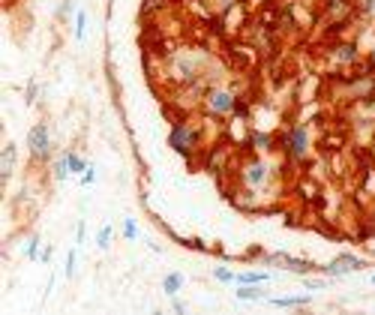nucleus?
Here are the masks:
<instances>
[{"label": "nucleus", "mask_w": 375, "mask_h": 315, "mask_svg": "<svg viewBox=\"0 0 375 315\" xmlns=\"http://www.w3.org/2000/svg\"><path fill=\"white\" fill-rule=\"evenodd\" d=\"M169 144H171L174 153L193 160V153L198 151V144H202V129H198L195 123H189V120H178L169 132Z\"/></svg>", "instance_id": "1"}, {"label": "nucleus", "mask_w": 375, "mask_h": 315, "mask_svg": "<svg viewBox=\"0 0 375 315\" xmlns=\"http://www.w3.org/2000/svg\"><path fill=\"white\" fill-rule=\"evenodd\" d=\"M279 147L291 162H303L310 156V129H306V123H291L279 135Z\"/></svg>", "instance_id": "2"}, {"label": "nucleus", "mask_w": 375, "mask_h": 315, "mask_svg": "<svg viewBox=\"0 0 375 315\" xmlns=\"http://www.w3.org/2000/svg\"><path fill=\"white\" fill-rule=\"evenodd\" d=\"M28 153L33 162H48L54 153V144H52V127L45 120L33 123L30 132H28Z\"/></svg>", "instance_id": "3"}, {"label": "nucleus", "mask_w": 375, "mask_h": 315, "mask_svg": "<svg viewBox=\"0 0 375 315\" xmlns=\"http://www.w3.org/2000/svg\"><path fill=\"white\" fill-rule=\"evenodd\" d=\"M264 264H279L282 270L294 273V276H310V273H319L321 264L315 261H306V259H294L288 252H273V255H264Z\"/></svg>", "instance_id": "4"}, {"label": "nucleus", "mask_w": 375, "mask_h": 315, "mask_svg": "<svg viewBox=\"0 0 375 315\" xmlns=\"http://www.w3.org/2000/svg\"><path fill=\"white\" fill-rule=\"evenodd\" d=\"M361 268H366V261L361 259V255L343 252V255H336V259H333V261L321 264L319 273H324V276H330V279H339V276H348V273H357Z\"/></svg>", "instance_id": "5"}, {"label": "nucleus", "mask_w": 375, "mask_h": 315, "mask_svg": "<svg viewBox=\"0 0 375 315\" xmlns=\"http://www.w3.org/2000/svg\"><path fill=\"white\" fill-rule=\"evenodd\" d=\"M235 94L225 87H211L204 94V109L213 114V118H228L231 111H235Z\"/></svg>", "instance_id": "6"}, {"label": "nucleus", "mask_w": 375, "mask_h": 315, "mask_svg": "<svg viewBox=\"0 0 375 315\" xmlns=\"http://www.w3.org/2000/svg\"><path fill=\"white\" fill-rule=\"evenodd\" d=\"M240 180H244V186L249 189H258V186H264L270 180V169H268V162L264 160H258V156H249V160L240 165Z\"/></svg>", "instance_id": "7"}, {"label": "nucleus", "mask_w": 375, "mask_h": 315, "mask_svg": "<svg viewBox=\"0 0 375 315\" xmlns=\"http://www.w3.org/2000/svg\"><path fill=\"white\" fill-rule=\"evenodd\" d=\"M15 162H19V147H15L12 142H6L3 153H0V184H10L12 174H15Z\"/></svg>", "instance_id": "8"}, {"label": "nucleus", "mask_w": 375, "mask_h": 315, "mask_svg": "<svg viewBox=\"0 0 375 315\" xmlns=\"http://www.w3.org/2000/svg\"><path fill=\"white\" fill-rule=\"evenodd\" d=\"M333 61L343 63V66H352V63L361 61V52H357L354 43H336L333 45Z\"/></svg>", "instance_id": "9"}, {"label": "nucleus", "mask_w": 375, "mask_h": 315, "mask_svg": "<svg viewBox=\"0 0 375 315\" xmlns=\"http://www.w3.org/2000/svg\"><path fill=\"white\" fill-rule=\"evenodd\" d=\"M273 144H277V138H273L270 132L253 129V132L246 135V147H249V151H273Z\"/></svg>", "instance_id": "10"}, {"label": "nucleus", "mask_w": 375, "mask_h": 315, "mask_svg": "<svg viewBox=\"0 0 375 315\" xmlns=\"http://www.w3.org/2000/svg\"><path fill=\"white\" fill-rule=\"evenodd\" d=\"M231 202H235V207H240V210H258V195L255 189H237L235 195H231Z\"/></svg>", "instance_id": "11"}, {"label": "nucleus", "mask_w": 375, "mask_h": 315, "mask_svg": "<svg viewBox=\"0 0 375 315\" xmlns=\"http://www.w3.org/2000/svg\"><path fill=\"white\" fill-rule=\"evenodd\" d=\"M69 174H72V171H69V151H63V153L52 162V180H54V184H63Z\"/></svg>", "instance_id": "12"}, {"label": "nucleus", "mask_w": 375, "mask_h": 315, "mask_svg": "<svg viewBox=\"0 0 375 315\" xmlns=\"http://www.w3.org/2000/svg\"><path fill=\"white\" fill-rule=\"evenodd\" d=\"M270 279V273H261V270H244V273H235V283L237 285H264Z\"/></svg>", "instance_id": "13"}, {"label": "nucleus", "mask_w": 375, "mask_h": 315, "mask_svg": "<svg viewBox=\"0 0 375 315\" xmlns=\"http://www.w3.org/2000/svg\"><path fill=\"white\" fill-rule=\"evenodd\" d=\"M324 10H328L333 19H345L352 12V0H324Z\"/></svg>", "instance_id": "14"}, {"label": "nucleus", "mask_w": 375, "mask_h": 315, "mask_svg": "<svg viewBox=\"0 0 375 315\" xmlns=\"http://www.w3.org/2000/svg\"><path fill=\"white\" fill-rule=\"evenodd\" d=\"M180 288H183V273L174 270V273H169V276L162 279V292L169 294V297H178V294H180Z\"/></svg>", "instance_id": "15"}, {"label": "nucleus", "mask_w": 375, "mask_h": 315, "mask_svg": "<svg viewBox=\"0 0 375 315\" xmlns=\"http://www.w3.org/2000/svg\"><path fill=\"white\" fill-rule=\"evenodd\" d=\"M237 301H264V292L258 285H240L235 292Z\"/></svg>", "instance_id": "16"}, {"label": "nucleus", "mask_w": 375, "mask_h": 315, "mask_svg": "<svg viewBox=\"0 0 375 315\" xmlns=\"http://www.w3.org/2000/svg\"><path fill=\"white\" fill-rule=\"evenodd\" d=\"M169 3L171 0H144V3H141V15H156V12H162V10H169Z\"/></svg>", "instance_id": "17"}, {"label": "nucleus", "mask_w": 375, "mask_h": 315, "mask_svg": "<svg viewBox=\"0 0 375 315\" xmlns=\"http://www.w3.org/2000/svg\"><path fill=\"white\" fill-rule=\"evenodd\" d=\"M312 297H306V294H294V297H273V306H306Z\"/></svg>", "instance_id": "18"}, {"label": "nucleus", "mask_w": 375, "mask_h": 315, "mask_svg": "<svg viewBox=\"0 0 375 315\" xmlns=\"http://www.w3.org/2000/svg\"><path fill=\"white\" fill-rule=\"evenodd\" d=\"M39 246H43V240L33 235V237L28 240V246H24V255H28L30 261H39V259H43V250H39Z\"/></svg>", "instance_id": "19"}, {"label": "nucleus", "mask_w": 375, "mask_h": 315, "mask_svg": "<svg viewBox=\"0 0 375 315\" xmlns=\"http://www.w3.org/2000/svg\"><path fill=\"white\" fill-rule=\"evenodd\" d=\"M75 39H78V43H81V39H85V33H87V12L85 10H78V12H75Z\"/></svg>", "instance_id": "20"}, {"label": "nucleus", "mask_w": 375, "mask_h": 315, "mask_svg": "<svg viewBox=\"0 0 375 315\" xmlns=\"http://www.w3.org/2000/svg\"><path fill=\"white\" fill-rule=\"evenodd\" d=\"M72 12H75V0H61V3H57V10H54V19L57 21H66Z\"/></svg>", "instance_id": "21"}, {"label": "nucleus", "mask_w": 375, "mask_h": 315, "mask_svg": "<svg viewBox=\"0 0 375 315\" xmlns=\"http://www.w3.org/2000/svg\"><path fill=\"white\" fill-rule=\"evenodd\" d=\"M87 165H90V162L85 160V156H78L75 151H69V171H72V174H85Z\"/></svg>", "instance_id": "22"}, {"label": "nucleus", "mask_w": 375, "mask_h": 315, "mask_svg": "<svg viewBox=\"0 0 375 315\" xmlns=\"http://www.w3.org/2000/svg\"><path fill=\"white\" fill-rule=\"evenodd\" d=\"M111 235H114V228H111V226H103V228L96 231V246H99V250L111 246Z\"/></svg>", "instance_id": "23"}, {"label": "nucleus", "mask_w": 375, "mask_h": 315, "mask_svg": "<svg viewBox=\"0 0 375 315\" xmlns=\"http://www.w3.org/2000/svg\"><path fill=\"white\" fill-rule=\"evenodd\" d=\"M231 114H235V118H249V99L237 96L235 99V111H231Z\"/></svg>", "instance_id": "24"}, {"label": "nucleus", "mask_w": 375, "mask_h": 315, "mask_svg": "<svg viewBox=\"0 0 375 315\" xmlns=\"http://www.w3.org/2000/svg\"><path fill=\"white\" fill-rule=\"evenodd\" d=\"M123 237H127V240H138V226H136V219H123Z\"/></svg>", "instance_id": "25"}, {"label": "nucleus", "mask_w": 375, "mask_h": 315, "mask_svg": "<svg viewBox=\"0 0 375 315\" xmlns=\"http://www.w3.org/2000/svg\"><path fill=\"white\" fill-rule=\"evenodd\" d=\"M213 279H219V283H235V273L228 268H213Z\"/></svg>", "instance_id": "26"}, {"label": "nucleus", "mask_w": 375, "mask_h": 315, "mask_svg": "<svg viewBox=\"0 0 375 315\" xmlns=\"http://www.w3.org/2000/svg\"><path fill=\"white\" fill-rule=\"evenodd\" d=\"M75 259H78V252H75V250H69V252H66V276H75Z\"/></svg>", "instance_id": "27"}, {"label": "nucleus", "mask_w": 375, "mask_h": 315, "mask_svg": "<svg viewBox=\"0 0 375 315\" xmlns=\"http://www.w3.org/2000/svg\"><path fill=\"white\" fill-rule=\"evenodd\" d=\"M303 285L310 288V292H321V288L328 285V279H303Z\"/></svg>", "instance_id": "28"}, {"label": "nucleus", "mask_w": 375, "mask_h": 315, "mask_svg": "<svg viewBox=\"0 0 375 315\" xmlns=\"http://www.w3.org/2000/svg\"><path fill=\"white\" fill-rule=\"evenodd\" d=\"M357 10H361V15L375 12V0H357Z\"/></svg>", "instance_id": "29"}, {"label": "nucleus", "mask_w": 375, "mask_h": 315, "mask_svg": "<svg viewBox=\"0 0 375 315\" xmlns=\"http://www.w3.org/2000/svg\"><path fill=\"white\" fill-rule=\"evenodd\" d=\"M94 180H96V169H94V165H87V171L81 174V184L90 186V184H94Z\"/></svg>", "instance_id": "30"}, {"label": "nucleus", "mask_w": 375, "mask_h": 315, "mask_svg": "<svg viewBox=\"0 0 375 315\" xmlns=\"http://www.w3.org/2000/svg\"><path fill=\"white\" fill-rule=\"evenodd\" d=\"M36 90H39V85H36V81H30V87H28V99H24L28 105L36 102Z\"/></svg>", "instance_id": "31"}, {"label": "nucleus", "mask_w": 375, "mask_h": 315, "mask_svg": "<svg viewBox=\"0 0 375 315\" xmlns=\"http://www.w3.org/2000/svg\"><path fill=\"white\" fill-rule=\"evenodd\" d=\"M366 153H369V160H372V165H375V138L369 142V147H366Z\"/></svg>", "instance_id": "32"}, {"label": "nucleus", "mask_w": 375, "mask_h": 315, "mask_svg": "<svg viewBox=\"0 0 375 315\" xmlns=\"http://www.w3.org/2000/svg\"><path fill=\"white\" fill-rule=\"evenodd\" d=\"M39 261H52V246H45V250H43V259H39Z\"/></svg>", "instance_id": "33"}, {"label": "nucleus", "mask_w": 375, "mask_h": 315, "mask_svg": "<svg viewBox=\"0 0 375 315\" xmlns=\"http://www.w3.org/2000/svg\"><path fill=\"white\" fill-rule=\"evenodd\" d=\"M174 312H186V303H183V301H174Z\"/></svg>", "instance_id": "34"}, {"label": "nucleus", "mask_w": 375, "mask_h": 315, "mask_svg": "<svg viewBox=\"0 0 375 315\" xmlns=\"http://www.w3.org/2000/svg\"><path fill=\"white\" fill-rule=\"evenodd\" d=\"M369 61H372V63H375V48H372V54H369Z\"/></svg>", "instance_id": "35"}, {"label": "nucleus", "mask_w": 375, "mask_h": 315, "mask_svg": "<svg viewBox=\"0 0 375 315\" xmlns=\"http://www.w3.org/2000/svg\"><path fill=\"white\" fill-rule=\"evenodd\" d=\"M369 283H372V285H375V273H372V279H369Z\"/></svg>", "instance_id": "36"}]
</instances>
